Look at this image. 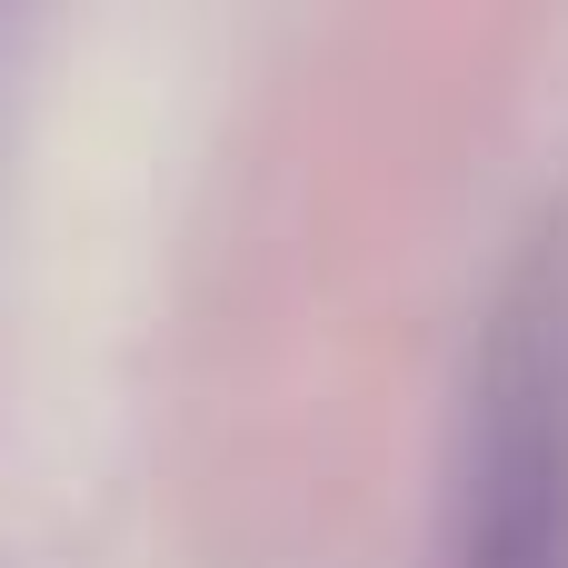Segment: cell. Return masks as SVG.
<instances>
[{
    "instance_id": "6da1fadb",
    "label": "cell",
    "mask_w": 568,
    "mask_h": 568,
    "mask_svg": "<svg viewBox=\"0 0 568 568\" xmlns=\"http://www.w3.org/2000/svg\"><path fill=\"white\" fill-rule=\"evenodd\" d=\"M449 568H568V240L529 250L489 320Z\"/></svg>"
}]
</instances>
